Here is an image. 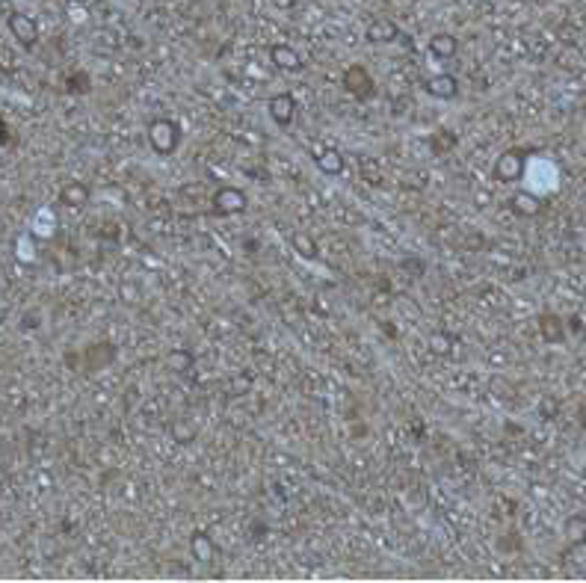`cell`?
<instances>
[{
  "label": "cell",
  "instance_id": "6da1fadb",
  "mask_svg": "<svg viewBox=\"0 0 586 583\" xmlns=\"http://www.w3.org/2000/svg\"><path fill=\"white\" fill-rule=\"evenodd\" d=\"M181 125L175 119H154L148 125V145L160 157H172L181 145Z\"/></svg>",
  "mask_w": 586,
  "mask_h": 583
},
{
  "label": "cell",
  "instance_id": "7a4b0ae2",
  "mask_svg": "<svg viewBox=\"0 0 586 583\" xmlns=\"http://www.w3.org/2000/svg\"><path fill=\"white\" fill-rule=\"evenodd\" d=\"M249 208V196L240 187H216V193L210 196V213L216 216H237Z\"/></svg>",
  "mask_w": 586,
  "mask_h": 583
},
{
  "label": "cell",
  "instance_id": "3957f363",
  "mask_svg": "<svg viewBox=\"0 0 586 583\" xmlns=\"http://www.w3.org/2000/svg\"><path fill=\"white\" fill-rule=\"evenodd\" d=\"M492 175L497 184H515V181L524 175V152L522 148H512V152L500 154L492 166Z\"/></svg>",
  "mask_w": 586,
  "mask_h": 583
},
{
  "label": "cell",
  "instance_id": "277c9868",
  "mask_svg": "<svg viewBox=\"0 0 586 583\" xmlns=\"http://www.w3.org/2000/svg\"><path fill=\"white\" fill-rule=\"evenodd\" d=\"M344 89L359 98V101H367L373 92H376V83H373V74L364 69V65H349V69L344 72Z\"/></svg>",
  "mask_w": 586,
  "mask_h": 583
},
{
  "label": "cell",
  "instance_id": "5b68a950",
  "mask_svg": "<svg viewBox=\"0 0 586 583\" xmlns=\"http://www.w3.org/2000/svg\"><path fill=\"white\" fill-rule=\"evenodd\" d=\"M296 110H299V104H296V98L291 92H278L266 101V113H270V119L278 128H291L296 122Z\"/></svg>",
  "mask_w": 586,
  "mask_h": 583
},
{
  "label": "cell",
  "instance_id": "8992f818",
  "mask_svg": "<svg viewBox=\"0 0 586 583\" xmlns=\"http://www.w3.org/2000/svg\"><path fill=\"white\" fill-rule=\"evenodd\" d=\"M9 30H12V36L18 39L24 47H33L39 42V24L27 12H12L9 15Z\"/></svg>",
  "mask_w": 586,
  "mask_h": 583
},
{
  "label": "cell",
  "instance_id": "52a82bcc",
  "mask_svg": "<svg viewBox=\"0 0 586 583\" xmlns=\"http://www.w3.org/2000/svg\"><path fill=\"white\" fill-rule=\"evenodd\" d=\"M270 62L276 65L278 72H288V74H293V72H303V57H299V51L293 45H288V42H278V45H273L270 47Z\"/></svg>",
  "mask_w": 586,
  "mask_h": 583
},
{
  "label": "cell",
  "instance_id": "ba28073f",
  "mask_svg": "<svg viewBox=\"0 0 586 583\" xmlns=\"http://www.w3.org/2000/svg\"><path fill=\"white\" fill-rule=\"evenodd\" d=\"M424 92L429 98H439V101H453L459 95V80L453 74H432L424 80Z\"/></svg>",
  "mask_w": 586,
  "mask_h": 583
},
{
  "label": "cell",
  "instance_id": "9c48e42d",
  "mask_svg": "<svg viewBox=\"0 0 586 583\" xmlns=\"http://www.w3.org/2000/svg\"><path fill=\"white\" fill-rule=\"evenodd\" d=\"M364 39L371 45H388V42H397L400 39V27L397 21L391 18H373L364 30Z\"/></svg>",
  "mask_w": 586,
  "mask_h": 583
},
{
  "label": "cell",
  "instance_id": "30bf717a",
  "mask_svg": "<svg viewBox=\"0 0 586 583\" xmlns=\"http://www.w3.org/2000/svg\"><path fill=\"white\" fill-rule=\"evenodd\" d=\"M314 163H317V169H320L323 175H341L346 169V160H344V154L334 145L320 148V152L314 154Z\"/></svg>",
  "mask_w": 586,
  "mask_h": 583
},
{
  "label": "cell",
  "instance_id": "8fae6325",
  "mask_svg": "<svg viewBox=\"0 0 586 583\" xmlns=\"http://www.w3.org/2000/svg\"><path fill=\"white\" fill-rule=\"evenodd\" d=\"M459 51V42L453 33H432L429 36V54L439 60H453Z\"/></svg>",
  "mask_w": 586,
  "mask_h": 583
},
{
  "label": "cell",
  "instance_id": "7c38bea8",
  "mask_svg": "<svg viewBox=\"0 0 586 583\" xmlns=\"http://www.w3.org/2000/svg\"><path fill=\"white\" fill-rule=\"evenodd\" d=\"M60 202L72 210H80L89 205V187L83 184V181H72V184H65L62 193H60Z\"/></svg>",
  "mask_w": 586,
  "mask_h": 583
},
{
  "label": "cell",
  "instance_id": "4fadbf2b",
  "mask_svg": "<svg viewBox=\"0 0 586 583\" xmlns=\"http://www.w3.org/2000/svg\"><path fill=\"white\" fill-rule=\"evenodd\" d=\"M509 205H512V210L518 213V216H539V210H542V202H539V196L536 193H530V190H518L512 198H509Z\"/></svg>",
  "mask_w": 586,
  "mask_h": 583
},
{
  "label": "cell",
  "instance_id": "5bb4252c",
  "mask_svg": "<svg viewBox=\"0 0 586 583\" xmlns=\"http://www.w3.org/2000/svg\"><path fill=\"white\" fill-rule=\"evenodd\" d=\"M190 554H193V560H198V562H210V560L216 557V545H213V539L208 536L205 530H196L193 536H190Z\"/></svg>",
  "mask_w": 586,
  "mask_h": 583
},
{
  "label": "cell",
  "instance_id": "9a60e30c",
  "mask_svg": "<svg viewBox=\"0 0 586 583\" xmlns=\"http://www.w3.org/2000/svg\"><path fill=\"white\" fill-rule=\"evenodd\" d=\"M193 364H196V356L184 346H175V349L166 353V368H169L172 373H187V370H193Z\"/></svg>",
  "mask_w": 586,
  "mask_h": 583
},
{
  "label": "cell",
  "instance_id": "2e32d148",
  "mask_svg": "<svg viewBox=\"0 0 586 583\" xmlns=\"http://www.w3.org/2000/svg\"><path fill=\"white\" fill-rule=\"evenodd\" d=\"M291 246H293V252L299 258H305V261L320 258V249H317V243H314V237L308 234V231H296V234L291 237Z\"/></svg>",
  "mask_w": 586,
  "mask_h": 583
},
{
  "label": "cell",
  "instance_id": "e0dca14e",
  "mask_svg": "<svg viewBox=\"0 0 586 583\" xmlns=\"http://www.w3.org/2000/svg\"><path fill=\"white\" fill-rule=\"evenodd\" d=\"M539 335H542L548 344H557V341H563V335H565L563 320H560V317H554V314H542V317H539Z\"/></svg>",
  "mask_w": 586,
  "mask_h": 583
},
{
  "label": "cell",
  "instance_id": "ac0fdd59",
  "mask_svg": "<svg viewBox=\"0 0 586 583\" xmlns=\"http://www.w3.org/2000/svg\"><path fill=\"white\" fill-rule=\"evenodd\" d=\"M453 145H456V133H453V130H439V133H432V140H429L432 154L450 152V148H453Z\"/></svg>",
  "mask_w": 586,
  "mask_h": 583
},
{
  "label": "cell",
  "instance_id": "d6986e66",
  "mask_svg": "<svg viewBox=\"0 0 586 583\" xmlns=\"http://www.w3.org/2000/svg\"><path fill=\"white\" fill-rule=\"evenodd\" d=\"M169 432H172V438H175L178 444H190V441L196 438V432H198V429H196V424H190V421H187V424H184V421H175V424L169 426Z\"/></svg>",
  "mask_w": 586,
  "mask_h": 583
},
{
  "label": "cell",
  "instance_id": "ffe728a7",
  "mask_svg": "<svg viewBox=\"0 0 586 583\" xmlns=\"http://www.w3.org/2000/svg\"><path fill=\"white\" fill-rule=\"evenodd\" d=\"M565 533H568V539H572L575 545L586 542V521L583 519H572V521H568V527H565Z\"/></svg>",
  "mask_w": 586,
  "mask_h": 583
},
{
  "label": "cell",
  "instance_id": "44dd1931",
  "mask_svg": "<svg viewBox=\"0 0 586 583\" xmlns=\"http://www.w3.org/2000/svg\"><path fill=\"white\" fill-rule=\"evenodd\" d=\"M270 4H273L276 9H293V6H296V0H270Z\"/></svg>",
  "mask_w": 586,
  "mask_h": 583
}]
</instances>
